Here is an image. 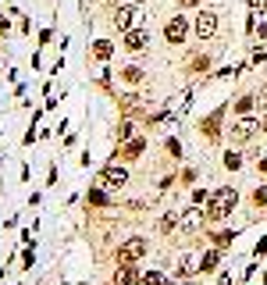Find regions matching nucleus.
<instances>
[{"label": "nucleus", "mask_w": 267, "mask_h": 285, "mask_svg": "<svg viewBox=\"0 0 267 285\" xmlns=\"http://www.w3.org/2000/svg\"><path fill=\"white\" fill-rule=\"evenodd\" d=\"M186 36H189V18H186V14H175V18L164 25V39H168V43H186Z\"/></svg>", "instance_id": "39448f33"}, {"label": "nucleus", "mask_w": 267, "mask_h": 285, "mask_svg": "<svg viewBox=\"0 0 267 285\" xmlns=\"http://www.w3.org/2000/svg\"><path fill=\"white\" fill-rule=\"evenodd\" d=\"M142 253H146V239H139V235H135V239H125V242L118 246V264L129 268V264H135Z\"/></svg>", "instance_id": "f03ea898"}, {"label": "nucleus", "mask_w": 267, "mask_h": 285, "mask_svg": "<svg viewBox=\"0 0 267 285\" xmlns=\"http://www.w3.org/2000/svg\"><path fill=\"white\" fill-rule=\"evenodd\" d=\"M260 129H264V132H267V118H264V125H260Z\"/></svg>", "instance_id": "bb28decb"}, {"label": "nucleus", "mask_w": 267, "mask_h": 285, "mask_svg": "<svg viewBox=\"0 0 267 285\" xmlns=\"http://www.w3.org/2000/svg\"><path fill=\"white\" fill-rule=\"evenodd\" d=\"M239 164H242V157H239V153H224V168H232V171H235Z\"/></svg>", "instance_id": "a211bd4d"}, {"label": "nucleus", "mask_w": 267, "mask_h": 285, "mask_svg": "<svg viewBox=\"0 0 267 285\" xmlns=\"http://www.w3.org/2000/svg\"><path fill=\"white\" fill-rule=\"evenodd\" d=\"M193 32H196L200 39H214V36H217V11H210V7L200 11L196 22H193Z\"/></svg>", "instance_id": "7ed1b4c3"}, {"label": "nucleus", "mask_w": 267, "mask_h": 285, "mask_svg": "<svg viewBox=\"0 0 267 285\" xmlns=\"http://www.w3.org/2000/svg\"><path fill=\"white\" fill-rule=\"evenodd\" d=\"M257 168H260V171H264V175H267V157H264V160H260V164H257Z\"/></svg>", "instance_id": "393cba45"}, {"label": "nucleus", "mask_w": 267, "mask_h": 285, "mask_svg": "<svg viewBox=\"0 0 267 285\" xmlns=\"http://www.w3.org/2000/svg\"><path fill=\"white\" fill-rule=\"evenodd\" d=\"M235 207V193L232 189H217L214 196H210V203H207V214L214 217V221H221V217H228Z\"/></svg>", "instance_id": "f257e3e1"}, {"label": "nucleus", "mask_w": 267, "mask_h": 285, "mask_svg": "<svg viewBox=\"0 0 267 285\" xmlns=\"http://www.w3.org/2000/svg\"><path fill=\"white\" fill-rule=\"evenodd\" d=\"M257 107H260V114H267V89L257 96Z\"/></svg>", "instance_id": "4be33fe9"}, {"label": "nucleus", "mask_w": 267, "mask_h": 285, "mask_svg": "<svg viewBox=\"0 0 267 285\" xmlns=\"http://www.w3.org/2000/svg\"><path fill=\"white\" fill-rule=\"evenodd\" d=\"M221 111H224V107H217V111H214V114L203 121V136H207L210 142L217 139V132H221Z\"/></svg>", "instance_id": "6e6552de"}, {"label": "nucleus", "mask_w": 267, "mask_h": 285, "mask_svg": "<svg viewBox=\"0 0 267 285\" xmlns=\"http://www.w3.org/2000/svg\"><path fill=\"white\" fill-rule=\"evenodd\" d=\"M257 132H260V121H257V118H250V114H242V118L232 125V139H235V142H250Z\"/></svg>", "instance_id": "20e7f679"}, {"label": "nucleus", "mask_w": 267, "mask_h": 285, "mask_svg": "<svg viewBox=\"0 0 267 285\" xmlns=\"http://www.w3.org/2000/svg\"><path fill=\"white\" fill-rule=\"evenodd\" d=\"M175 225H178V217H175V214H164V217H160V232H171Z\"/></svg>", "instance_id": "dca6fc26"}, {"label": "nucleus", "mask_w": 267, "mask_h": 285, "mask_svg": "<svg viewBox=\"0 0 267 285\" xmlns=\"http://www.w3.org/2000/svg\"><path fill=\"white\" fill-rule=\"evenodd\" d=\"M253 104H257L253 96H242V100L235 104V111H239V114H250V111H253Z\"/></svg>", "instance_id": "4468645a"}, {"label": "nucleus", "mask_w": 267, "mask_h": 285, "mask_svg": "<svg viewBox=\"0 0 267 285\" xmlns=\"http://www.w3.org/2000/svg\"><path fill=\"white\" fill-rule=\"evenodd\" d=\"M253 203H257V207H267V186H260V189L253 193Z\"/></svg>", "instance_id": "f3484780"}, {"label": "nucleus", "mask_w": 267, "mask_h": 285, "mask_svg": "<svg viewBox=\"0 0 267 285\" xmlns=\"http://www.w3.org/2000/svg\"><path fill=\"white\" fill-rule=\"evenodd\" d=\"M217 260H221V253H217V250H214V253H207V257L200 260V264H203V271H210V268H217Z\"/></svg>", "instance_id": "2eb2a0df"}, {"label": "nucleus", "mask_w": 267, "mask_h": 285, "mask_svg": "<svg viewBox=\"0 0 267 285\" xmlns=\"http://www.w3.org/2000/svg\"><path fill=\"white\" fill-rule=\"evenodd\" d=\"M121 78H125L129 86H139V82H146V75H142V68H125V71H121Z\"/></svg>", "instance_id": "9b49d317"}, {"label": "nucleus", "mask_w": 267, "mask_h": 285, "mask_svg": "<svg viewBox=\"0 0 267 285\" xmlns=\"http://www.w3.org/2000/svg\"><path fill=\"white\" fill-rule=\"evenodd\" d=\"M104 182H107V186H125V182H129V171H125V168H107V171H104Z\"/></svg>", "instance_id": "1a4fd4ad"}, {"label": "nucleus", "mask_w": 267, "mask_h": 285, "mask_svg": "<svg viewBox=\"0 0 267 285\" xmlns=\"http://www.w3.org/2000/svg\"><path fill=\"white\" fill-rule=\"evenodd\" d=\"M203 68H210V57H207V54H203V57H196V61H193V71H203Z\"/></svg>", "instance_id": "412c9836"}, {"label": "nucleus", "mask_w": 267, "mask_h": 285, "mask_svg": "<svg viewBox=\"0 0 267 285\" xmlns=\"http://www.w3.org/2000/svg\"><path fill=\"white\" fill-rule=\"evenodd\" d=\"M129 4H146V0H129Z\"/></svg>", "instance_id": "a878e982"}, {"label": "nucleus", "mask_w": 267, "mask_h": 285, "mask_svg": "<svg viewBox=\"0 0 267 285\" xmlns=\"http://www.w3.org/2000/svg\"><path fill=\"white\" fill-rule=\"evenodd\" d=\"M146 47H150V32H146V29H129V32H125V50H132V54H139V50H146Z\"/></svg>", "instance_id": "423d86ee"}, {"label": "nucleus", "mask_w": 267, "mask_h": 285, "mask_svg": "<svg viewBox=\"0 0 267 285\" xmlns=\"http://www.w3.org/2000/svg\"><path fill=\"white\" fill-rule=\"evenodd\" d=\"M89 203H96V207H104V203H107V196H104L100 189H93V193H89Z\"/></svg>", "instance_id": "6ab92c4d"}, {"label": "nucleus", "mask_w": 267, "mask_h": 285, "mask_svg": "<svg viewBox=\"0 0 267 285\" xmlns=\"http://www.w3.org/2000/svg\"><path fill=\"white\" fill-rule=\"evenodd\" d=\"M132 22H135V7H132V4H125V7H118V11H114V25H118L121 32H129V29H132Z\"/></svg>", "instance_id": "0eeeda50"}, {"label": "nucleus", "mask_w": 267, "mask_h": 285, "mask_svg": "<svg viewBox=\"0 0 267 285\" xmlns=\"http://www.w3.org/2000/svg\"><path fill=\"white\" fill-rule=\"evenodd\" d=\"M7 32H11V22H7V18L0 14V36H7Z\"/></svg>", "instance_id": "5701e85b"}, {"label": "nucleus", "mask_w": 267, "mask_h": 285, "mask_svg": "<svg viewBox=\"0 0 267 285\" xmlns=\"http://www.w3.org/2000/svg\"><path fill=\"white\" fill-rule=\"evenodd\" d=\"M178 4H182V7H196L200 0H178Z\"/></svg>", "instance_id": "b1692460"}, {"label": "nucleus", "mask_w": 267, "mask_h": 285, "mask_svg": "<svg viewBox=\"0 0 267 285\" xmlns=\"http://www.w3.org/2000/svg\"><path fill=\"white\" fill-rule=\"evenodd\" d=\"M200 217H203L200 207H193V211H186V214H182V225H186V228H196V225H200Z\"/></svg>", "instance_id": "f8f14e48"}, {"label": "nucleus", "mask_w": 267, "mask_h": 285, "mask_svg": "<svg viewBox=\"0 0 267 285\" xmlns=\"http://www.w3.org/2000/svg\"><path fill=\"white\" fill-rule=\"evenodd\" d=\"M111 54H114V47H111L107 39H96V43H93V57H96V61H111Z\"/></svg>", "instance_id": "9d476101"}, {"label": "nucleus", "mask_w": 267, "mask_h": 285, "mask_svg": "<svg viewBox=\"0 0 267 285\" xmlns=\"http://www.w3.org/2000/svg\"><path fill=\"white\" fill-rule=\"evenodd\" d=\"M139 150H142V139L129 142V146H125V157H135V153H139Z\"/></svg>", "instance_id": "aec40b11"}, {"label": "nucleus", "mask_w": 267, "mask_h": 285, "mask_svg": "<svg viewBox=\"0 0 267 285\" xmlns=\"http://www.w3.org/2000/svg\"><path fill=\"white\" fill-rule=\"evenodd\" d=\"M139 282L142 285H164V275H160V271H150V275H142Z\"/></svg>", "instance_id": "ddd939ff"}]
</instances>
